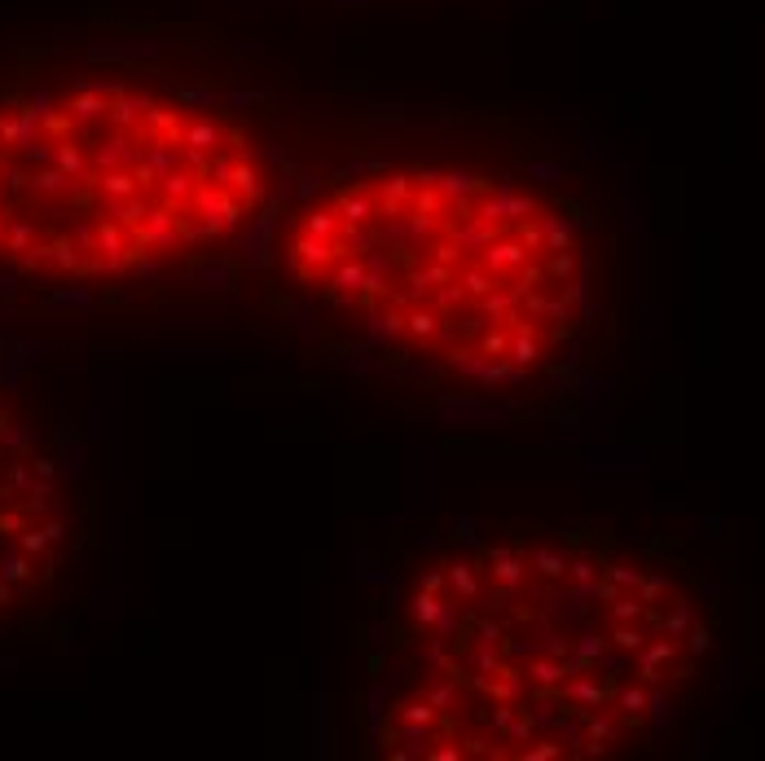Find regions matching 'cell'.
Instances as JSON below:
<instances>
[{"label":"cell","mask_w":765,"mask_h":761,"mask_svg":"<svg viewBox=\"0 0 765 761\" xmlns=\"http://www.w3.org/2000/svg\"><path fill=\"white\" fill-rule=\"evenodd\" d=\"M273 194L229 106L141 75H66L0 97V264L115 282L194 260Z\"/></svg>","instance_id":"3957f363"},{"label":"cell","mask_w":765,"mask_h":761,"mask_svg":"<svg viewBox=\"0 0 765 761\" xmlns=\"http://www.w3.org/2000/svg\"><path fill=\"white\" fill-rule=\"evenodd\" d=\"M71 546L58 458L0 392V625L44 599Z\"/></svg>","instance_id":"277c9868"},{"label":"cell","mask_w":765,"mask_h":761,"mask_svg":"<svg viewBox=\"0 0 765 761\" xmlns=\"http://www.w3.org/2000/svg\"><path fill=\"white\" fill-rule=\"evenodd\" d=\"M722 638L673 542L519 528L445 546L396 594L374 748L401 761H594L660 735Z\"/></svg>","instance_id":"6da1fadb"},{"label":"cell","mask_w":765,"mask_h":761,"mask_svg":"<svg viewBox=\"0 0 765 761\" xmlns=\"http://www.w3.org/2000/svg\"><path fill=\"white\" fill-rule=\"evenodd\" d=\"M282 269L374 344L471 388L563 370L594 308L576 207L462 163H387L326 185L286 220Z\"/></svg>","instance_id":"7a4b0ae2"}]
</instances>
